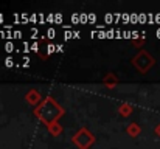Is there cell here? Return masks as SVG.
Segmentation results:
<instances>
[{
  "label": "cell",
  "instance_id": "cell-1",
  "mask_svg": "<svg viewBox=\"0 0 160 149\" xmlns=\"http://www.w3.org/2000/svg\"><path fill=\"white\" fill-rule=\"evenodd\" d=\"M5 48H6V51H8V53H11V51H12V50H14V45H12V44H11V42H8V44H6V45H5Z\"/></svg>",
  "mask_w": 160,
  "mask_h": 149
},
{
  "label": "cell",
  "instance_id": "cell-2",
  "mask_svg": "<svg viewBox=\"0 0 160 149\" xmlns=\"http://www.w3.org/2000/svg\"><path fill=\"white\" fill-rule=\"evenodd\" d=\"M5 64H6V67H11V65H12V59H11V57H8V59L5 61Z\"/></svg>",
  "mask_w": 160,
  "mask_h": 149
},
{
  "label": "cell",
  "instance_id": "cell-3",
  "mask_svg": "<svg viewBox=\"0 0 160 149\" xmlns=\"http://www.w3.org/2000/svg\"><path fill=\"white\" fill-rule=\"evenodd\" d=\"M54 34H56V33H54V30L50 28V30H48V37H54Z\"/></svg>",
  "mask_w": 160,
  "mask_h": 149
},
{
  "label": "cell",
  "instance_id": "cell-4",
  "mask_svg": "<svg viewBox=\"0 0 160 149\" xmlns=\"http://www.w3.org/2000/svg\"><path fill=\"white\" fill-rule=\"evenodd\" d=\"M95 19H97V17H95V16H93V14H90V16H89V20H90V22H92V23H93V22H95Z\"/></svg>",
  "mask_w": 160,
  "mask_h": 149
},
{
  "label": "cell",
  "instance_id": "cell-5",
  "mask_svg": "<svg viewBox=\"0 0 160 149\" xmlns=\"http://www.w3.org/2000/svg\"><path fill=\"white\" fill-rule=\"evenodd\" d=\"M70 37H72V33L67 31V33H65V39H70Z\"/></svg>",
  "mask_w": 160,
  "mask_h": 149
}]
</instances>
